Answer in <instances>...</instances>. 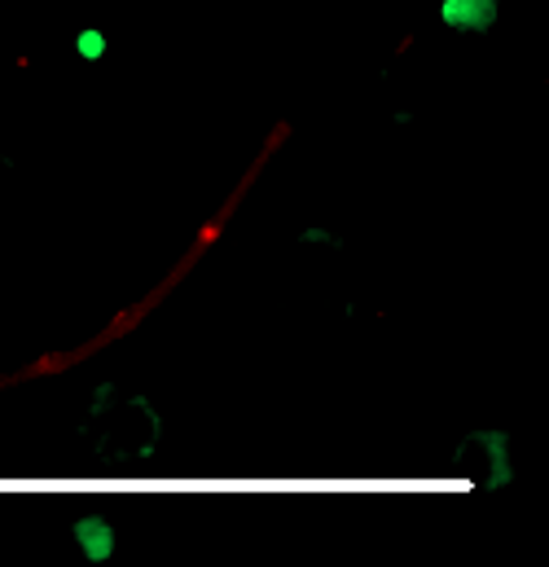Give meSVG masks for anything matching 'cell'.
<instances>
[{
    "label": "cell",
    "mask_w": 549,
    "mask_h": 567,
    "mask_svg": "<svg viewBox=\"0 0 549 567\" xmlns=\"http://www.w3.org/2000/svg\"><path fill=\"white\" fill-rule=\"evenodd\" d=\"M71 537H75V546H80V555L89 564H106L115 555V546H120V533H115V524L106 515H80Z\"/></svg>",
    "instance_id": "obj_2"
},
{
    "label": "cell",
    "mask_w": 549,
    "mask_h": 567,
    "mask_svg": "<svg viewBox=\"0 0 549 567\" xmlns=\"http://www.w3.org/2000/svg\"><path fill=\"white\" fill-rule=\"evenodd\" d=\"M466 453H470L466 462L484 480H493V484H506L510 480V440H506V431H479V435H470V449Z\"/></svg>",
    "instance_id": "obj_1"
},
{
    "label": "cell",
    "mask_w": 549,
    "mask_h": 567,
    "mask_svg": "<svg viewBox=\"0 0 549 567\" xmlns=\"http://www.w3.org/2000/svg\"><path fill=\"white\" fill-rule=\"evenodd\" d=\"M501 0H439V22L453 31H493Z\"/></svg>",
    "instance_id": "obj_3"
},
{
    "label": "cell",
    "mask_w": 549,
    "mask_h": 567,
    "mask_svg": "<svg viewBox=\"0 0 549 567\" xmlns=\"http://www.w3.org/2000/svg\"><path fill=\"white\" fill-rule=\"evenodd\" d=\"M75 58H84V62H97V58H106V31H97V27H84V31H75Z\"/></svg>",
    "instance_id": "obj_4"
}]
</instances>
